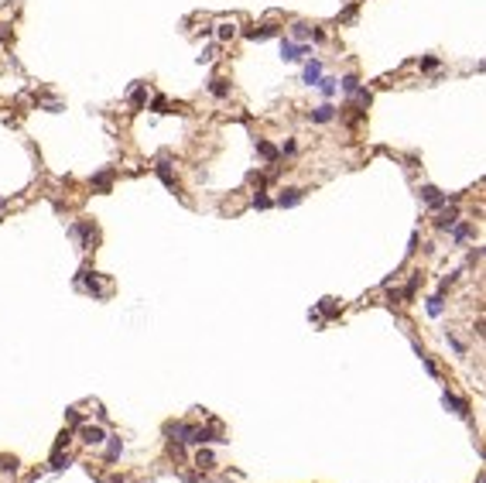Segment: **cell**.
Masks as SVG:
<instances>
[{
	"instance_id": "1",
	"label": "cell",
	"mask_w": 486,
	"mask_h": 483,
	"mask_svg": "<svg viewBox=\"0 0 486 483\" xmlns=\"http://www.w3.org/2000/svg\"><path fill=\"white\" fill-rule=\"evenodd\" d=\"M79 288H86L89 295H96V298H106V291H110V288L103 285V281L92 274V271H82V274H79Z\"/></svg>"
},
{
	"instance_id": "2",
	"label": "cell",
	"mask_w": 486,
	"mask_h": 483,
	"mask_svg": "<svg viewBox=\"0 0 486 483\" xmlns=\"http://www.w3.org/2000/svg\"><path fill=\"white\" fill-rule=\"evenodd\" d=\"M165 432L171 439H178V442H195V428L185 425V422H171V425H165Z\"/></svg>"
},
{
	"instance_id": "3",
	"label": "cell",
	"mask_w": 486,
	"mask_h": 483,
	"mask_svg": "<svg viewBox=\"0 0 486 483\" xmlns=\"http://www.w3.org/2000/svg\"><path fill=\"white\" fill-rule=\"evenodd\" d=\"M308 55V45H294V41H281V58L284 62H302Z\"/></svg>"
},
{
	"instance_id": "4",
	"label": "cell",
	"mask_w": 486,
	"mask_h": 483,
	"mask_svg": "<svg viewBox=\"0 0 486 483\" xmlns=\"http://www.w3.org/2000/svg\"><path fill=\"white\" fill-rule=\"evenodd\" d=\"M421 199H425V202H428L431 209H438V206H445V192H438V189H435V185H421Z\"/></svg>"
},
{
	"instance_id": "5",
	"label": "cell",
	"mask_w": 486,
	"mask_h": 483,
	"mask_svg": "<svg viewBox=\"0 0 486 483\" xmlns=\"http://www.w3.org/2000/svg\"><path fill=\"white\" fill-rule=\"evenodd\" d=\"M305 199V189H284L281 196H277V206L281 209H291V206H298Z\"/></svg>"
},
{
	"instance_id": "6",
	"label": "cell",
	"mask_w": 486,
	"mask_h": 483,
	"mask_svg": "<svg viewBox=\"0 0 486 483\" xmlns=\"http://www.w3.org/2000/svg\"><path fill=\"white\" fill-rule=\"evenodd\" d=\"M79 435H82V442H86V446H100L103 439H106V432H103L100 425H82Z\"/></svg>"
},
{
	"instance_id": "7",
	"label": "cell",
	"mask_w": 486,
	"mask_h": 483,
	"mask_svg": "<svg viewBox=\"0 0 486 483\" xmlns=\"http://www.w3.org/2000/svg\"><path fill=\"white\" fill-rule=\"evenodd\" d=\"M318 79H322V62H308L305 72H302V82L305 86H318Z\"/></svg>"
},
{
	"instance_id": "8",
	"label": "cell",
	"mask_w": 486,
	"mask_h": 483,
	"mask_svg": "<svg viewBox=\"0 0 486 483\" xmlns=\"http://www.w3.org/2000/svg\"><path fill=\"white\" fill-rule=\"evenodd\" d=\"M332 117H336V106H332V103H322V106L312 110V120H315V124H329Z\"/></svg>"
},
{
	"instance_id": "9",
	"label": "cell",
	"mask_w": 486,
	"mask_h": 483,
	"mask_svg": "<svg viewBox=\"0 0 486 483\" xmlns=\"http://www.w3.org/2000/svg\"><path fill=\"white\" fill-rule=\"evenodd\" d=\"M158 175H161V182L168 185V189L175 185V175H171V161H168V154H161V158H158Z\"/></svg>"
},
{
	"instance_id": "10",
	"label": "cell",
	"mask_w": 486,
	"mask_h": 483,
	"mask_svg": "<svg viewBox=\"0 0 486 483\" xmlns=\"http://www.w3.org/2000/svg\"><path fill=\"white\" fill-rule=\"evenodd\" d=\"M277 35V28L274 24H264V28H247V38L250 41H260V38H274Z\"/></svg>"
},
{
	"instance_id": "11",
	"label": "cell",
	"mask_w": 486,
	"mask_h": 483,
	"mask_svg": "<svg viewBox=\"0 0 486 483\" xmlns=\"http://www.w3.org/2000/svg\"><path fill=\"white\" fill-rule=\"evenodd\" d=\"M257 151H260V158H264V161H271V165H274L277 158H281V151L274 148L271 141H257Z\"/></svg>"
},
{
	"instance_id": "12",
	"label": "cell",
	"mask_w": 486,
	"mask_h": 483,
	"mask_svg": "<svg viewBox=\"0 0 486 483\" xmlns=\"http://www.w3.org/2000/svg\"><path fill=\"white\" fill-rule=\"evenodd\" d=\"M92 233H96V230H92V223H86V219L72 226V237H79L82 243H89V240H92Z\"/></svg>"
},
{
	"instance_id": "13",
	"label": "cell",
	"mask_w": 486,
	"mask_h": 483,
	"mask_svg": "<svg viewBox=\"0 0 486 483\" xmlns=\"http://www.w3.org/2000/svg\"><path fill=\"white\" fill-rule=\"evenodd\" d=\"M110 185H113V172H100V175H92V189H100V192H110Z\"/></svg>"
},
{
	"instance_id": "14",
	"label": "cell",
	"mask_w": 486,
	"mask_h": 483,
	"mask_svg": "<svg viewBox=\"0 0 486 483\" xmlns=\"http://www.w3.org/2000/svg\"><path fill=\"white\" fill-rule=\"evenodd\" d=\"M442 401H445V408H452V411H455V415H462V418L469 415V404H466V401H459V398H452V394H445Z\"/></svg>"
},
{
	"instance_id": "15",
	"label": "cell",
	"mask_w": 486,
	"mask_h": 483,
	"mask_svg": "<svg viewBox=\"0 0 486 483\" xmlns=\"http://www.w3.org/2000/svg\"><path fill=\"white\" fill-rule=\"evenodd\" d=\"M209 93H213V96H219V100H223V96H229V82H226V79H219V76H216V79L209 82Z\"/></svg>"
},
{
	"instance_id": "16",
	"label": "cell",
	"mask_w": 486,
	"mask_h": 483,
	"mask_svg": "<svg viewBox=\"0 0 486 483\" xmlns=\"http://www.w3.org/2000/svg\"><path fill=\"white\" fill-rule=\"evenodd\" d=\"M144 103H147V89L137 86V89L130 93V106H134V110H144Z\"/></svg>"
},
{
	"instance_id": "17",
	"label": "cell",
	"mask_w": 486,
	"mask_h": 483,
	"mask_svg": "<svg viewBox=\"0 0 486 483\" xmlns=\"http://www.w3.org/2000/svg\"><path fill=\"white\" fill-rule=\"evenodd\" d=\"M318 309L326 312V315H339V302H336V298H322V305H318Z\"/></svg>"
},
{
	"instance_id": "18",
	"label": "cell",
	"mask_w": 486,
	"mask_h": 483,
	"mask_svg": "<svg viewBox=\"0 0 486 483\" xmlns=\"http://www.w3.org/2000/svg\"><path fill=\"white\" fill-rule=\"evenodd\" d=\"M216 35H219V41H229V38L237 35V24H219V31H216Z\"/></svg>"
},
{
	"instance_id": "19",
	"label": "cell",
	"mask_w": 486,
	"mask_h": 483,
	"mask_svg": "<svg viewBox=\"0 0 486 483\" xmlns=\"http://www.w3.org/2000/svg\"><path fill=\"white\" fill-rule=\"evenodd\" d=\"M120 449H124V442H120V439H110V449H106V459L113 463L117 456H120Z\"/></svg>"
},
{
	"instance_id": "20",
	"label": "cell",
	"mask_w": 486,
	"mask_h": 483,
	"mask_svg": "<svg viewBox=\"0 0 486 483\" xmlns=\"http://www.w3.org/2000/svg\"><path fill=\"white\" fill-rule=\"evenodd\" d=\"M342 89H346V93L353 96V93L360 89V79H356V76H342Z\"/></svg>"
},
{
	"instance_id": "21",
	"label": "cell",
	"mask_w": 486,
	"mask_h": 483,
	"mask_svg": "<svg viewBox=\"0 0 486 483\" xmlns=\"http://www.w3.org/2000/svg\"><path fill=\"white\" fill-rule=\"evenodd\" d=\"M68 466V456H62V449H55V456H52V470H65Z\"/></svg>"
},
{
	"instance_id": "22",
	"label": "cell",
	"mask_w": 486,
	"mask_h": 483,
	"mask_svg": "<svg viewBox=\"0 0 486 483\" xmlns=\"http://www.w3.org/2000/svg\"><path fill=\"white\" fill-rule=\"evenodd\" d=\"M253 206H257V209H271V206H274V199H271V196H264V192H257V196H253Z\"/></svg>"
},
{
	"instance_id": "23",
	"label": "cell",
	"mask_w": 486,
	"mask_h": 483,
	"mask_svg": "<svg viewBox=\"0 0 486 483\" xmlns=\"http://www.w3.org/2000/svg\"><path fill=\"white\" fill-rule=\"evenodd\" d=\"M195 466H213V452H209V449H199V456H195Z\"/></svg>"
},
{
	"instance_id": "24",
	"label": "cell",
	"mask_w": 486,
	"mask_h": 483,
	"mask_svg": "<svg viewBox=\"0 0 486 483\" xmlns=\"http://www.w3.org/2000/svg\"><path fill=\"white\" fill-rule=\"evenodd\" d=\"M438 223V230H449V226H455V213H445L442 219H435Z\"/></svg>"
},
{
	"instance_id": "25",
	"label": "cell",
	"mask_w": 486,
	"mask_h": 483,
	"mask_svg": "<svg viewBox=\"0 0 486 483\" xmlns=\"http://www.w3.org/2000/svg\"><path fill=\"white\" fill-rule=\"evenodd\" d=\"M318 89L326 93V96H332L336 93V79H318Z\"/></svg>"
},
{
	"instance_id": "26",
	"label": "cell",
	"mask_w": 486,
	"mask_h": 483,
	"mask_svg": "<svg viewBox=\"0 0 486 483\" xmlns=\"http://www.w3.org/2000/svg\"><path fill=\"white\" fill-rule=\"evenodd\" d=\"M151 110H154V113H168V100H165V96H158V100L151 103Z\"/></svg>"
},
{
	"instance_id": "27",
	"label": "cell",
	"mask_w": 486,
	"mask_h": 483,
	"mask_svg": "<svg viewBox=\"0 0 486 483\" xmlns=\"http://www.w3.org/2000/svg\"><path fill=\"white\" fill-rule=\"evenodd\" d=\"M469 233H473V226H469V223H459V226H455V240H466Z\"/></svg>"
},
{
	"instance_id": "28",
	"label": "cell",
	"mask_w": 486,
	"mask_h": 483,
	"mask_svg": "<svg viewBox=\"0 0 486 483\" xmlns=\"http://www.w3.org/2000/svg\"><path fill=\"white\" fill-rule=\"evenodd\" d=\"M353 17H356V4H350V7H346V11L339 14V24H346V21H353Z\"/></svg>"
},
{
	"instance_id": "29",
	"label": "cell",
	"mask_w": 486,
	"mask_h": 483,
	"mask_svg": "<svg viewBox=\"0 0 486 483\" xmlns=\"http://www.w3.org/2000/svg\"><path fill=\"white\" fill-rule=\"evenodd\" d=\"M442 309H445V305H442V298H431V302H428V312H431V315H442Z\"/></svg>"
},
{
	"instance_id": "30",
	"label": "cell",
	"mask_w": 486,
	"mask_h": 483,
	"mask_svg": "<svg viewBox=\"0 0 486 483\" xmlns=\"http://www.w3.org/2000/svg\"><path fill=\"white\" fill-rule=\"evenodd\" d=\"M312 35V28L308 24H294V38H308Z\"/></svg>"
},
{
	"instance_id": "31",
	"label": "cell",
	"mask_w": 486,
	"mask_h": 483,
	"mask_svg": "<svg viewBox=\"0 0 486 483\" xmlns=\"http://www.w3.org/2000/svg\"><path fill=\"white\" fill-rule=\"evenodd\" d=\"M0 470H4V473H14V470H17V459H0Z\"/></svg>"
},
{
	"instance_id": "32",
	"label": "cell",
	"mask_w": 486,
	"mask_h": 483,
	"mask_svg": "<svg viewBox=\"0 0 486 483\" xmlns=\"http://www.w3.org/2000/svg\"><path fill=\"white\" fill-rule=\"evenodd\" d=\"M65 422H68V425H79V411H76V408H68V411H65Z\"/></svg>"
},
{
	"instance_id": "33",
	"label": "cell",
	"mask_w": 486,
	"mask_h": 483,
	"mask_svg": "<svg viewBox=\"0 0 486 483\" xmlns=\"http://www.w3.org/2000/svg\"><path fill=\"white\" fill-rule=\"evenodd\" d=\"M421 69H438V58H421Z\"/></svg>"
},
{
	"instance_id": "34",
	"label": "cell",
	"mask_w": 486,
	"mask_h": 483,
	"mask_svg": "<svg viewBox=\"0 0 486 483\" xmlns=\"http://www.w3.org/2000/svg\"><path fill=\"white\" fill-rule=\"evenodd\" d=\"M68 439H72V435H68V432H62V435H58V442H55V449H65Z\"/></svg>"
},
{
	"instance_id": "35",
	"label": "cell",
	"mask_w": 486,
	"mask_h": 483,
	"mask_svg": "<svg viewBox=\"0 0 486 483\" xmlns=\"http://www.w3.org/2000/svg\"><path fill=\"white\" fill-rule=\"evenodd\" d=\"M213 55H216V52H213V48H205V52H202V55H199V62H202V65H205V62H213Z\"/></svg>"
},
{
	"instance_id": "36",
	"label": "cell",
	"mask_w": 486,
	"mask_h": 483,
	"mask_svg": "<svg viewBox=\"0 0 486 483\" xmlns=\"http://www.w3.org/2000/svg\"><path fill=\"white\" fill-rule=\"evenodd\" d=\"M181 483H209V480H202V476H181Z\"/></svg>"
}]
</instances>
